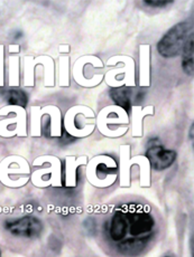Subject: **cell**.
<instances>
[{
    "instance_id": "8992f818",
    "label": "cell",
    "mask_w": 194,
    "mask_h": 257,
    "mask_svg": "<svg viewBox=\"0 0 194 257\" xmlns=\"http://www.w3.org/2000/svg\"><path fill=\"white\" fill-rule=\"evenodd\" d=\"M128 230V220L125 212L118 211L113 215L109 226V235L114 241H120L125 238Z\"/></svg>"
},
{
    "instance_id": "5b68a950",
    "label": "cell",
    "mask_w": 194,
    "mask_h": 257,
    "mask_svg": "<svg viewBox=\"0 0 194 257\" xmlns=\"http://www.w3.org/2000/svg\"><path fill=\"white\" fill-rule=\"evenodd\" d=\"M152 235L144 237H131V238L122 240L118 245L117 249L119 253L125 256H137L145 250L148 241L151 240Z\"/></svg>"
},
{
    "instance_id": "7c38bea8",
    "label": "cell",
    "mask_w": 194,
    "mask_h": 257,
    "mask_svg": "<svg viewBox=\"0 0 194 257\" xmlns=\"http://www.w3.org/2000/svg\"><path fill=\"white\" fill-rule=\"evenodd\" d=\"M61 140H62V142L64 143V145H68V143H71L74 139H73L71 136H69L66 131H64L63 132V136L61 138Z\"/></svg>"
},
{
    "instance_id": "9c48e42d",
    "label": "cell",
    "mask_w": 194,
    "mask_h": 257,
    "mask_svg": "<svg viewBox=\"0 0 194 257\" xmlns=\"http://www.w3.org/2000/svg\"><path fill=\"white\" fill-rule=\"evenodd\" d=\"M194 48L193 39L188 42L182 52V66L187 75H192L194 71Z\"/></svg>"
},
{
    "instance_id": "ba28073f",
    "label": "cell",
    "mask_w": 194,
    "mask_h": 257,
    "mask_svg": "<svg viewBox=\"0 0 194 257\" xmlns=\"http://www.w3.org/2000/svg\"><path fill=\"white\" fill-rule=\"evenodd\" d=\"M4 98L6 100L8 104L11 105H17L25 107L28 103V96L27 94L22 90H16V88H11L5 92Z\"/></svg>"
},
{
    "instance_id": "3957f363",
    "label": "cell",
    "mask_w": 194,
    "mask_h": 257,
    "mask_svg": "<svg viewBox=\"0 0 194 257\" xmlns=\"http://www.w3.org/2000/svg\"><path fill=\"white\" fill-rule=\"evenodd\" d=\"M146 157L154 170L162 171L174 164L176 159V153L165 149L160 142L154 141V145H148Z\"/></svg>"
},
{
    "instance_id": "5bb4252c",
    "label": "cell",
    "mask_w": 194,
    "mask_h": 257,
    "mask_svg": "<svg viewBox=\"0 0 194 257\" xmlns=\"http://www.w3.org/2000/svg\"><path fill=\"white\" fill-rule=\"evenodd\" d=\"M166 257H168V256H166Z\"/></svg>"
},
{
    "instance_id": "7a4b0ae2",
    "label": "cell",
    "mask_w": 194,
    "mask_h": 257,
    "mask_svg": "<svg viewBox=\"0 0 194 257\" xmlns=\"http://www.w3.org/2000/svg\"><path fill=\"white\" fill-rule=\"evenodd\" d=\"M6 229L14 236L34 238L43 231L42 221L33 216H25L22 218L8 220L5 224Z\"/></svg>"
},
{
    "instance_id": "8fae6325",
    "label": "cell",
    "mask_w": 194,
    "mask_h": 257,
    "mask_svg": "<svg viewBox=\"0 0 194 257\" xmlns=\"http://www.w3.org/2000/svg\"><path fill=\"white\" fill-rule=\"evenodd\" d=\"M84 227L88 230L89 234L93 235L94 231H96V221H94L92 218H88L86 221H84Z\"/></svg>"
},
{
    "instance_id": "52a82bcc",
    "label": "cell",
    "mask_w": 194,
    "mask_h": 257,
    "mask_svg": "<svg viewBox=\"0 0 194 257\" xmlns=\"http://www.w3.org/2000/svg\"><path fill=\"white\" fill-rule=\"evenodd\" d=\"M110 96L117 105L122 107L123 110L129 111L132 107V92L126 87L112 88Z\"/></svg>"
},
{
    "instance_id": "4fadbf2b",
    "label": "cell",
    "mask_w": 194,
    "mask_h": 257,
    "mask_svg": "<svg viewBox=\"0 0 194 257\" xmlns=\"http://www.w3.org/2000/svg\"><path fill=\"white\" fill-rule=\"evenodd\" d=\"M0 257H2V250H0Z\"/></svg>"
},
{
    "instance_id": "277c9868",
    "label": "cell",
    "mask_w": 194,
    "mask_h": 257,
    "mask_svg": "<svg viewBox=\"0 0 194 257\" xmlns=\"http://www.w3.org/2000/svg\"><path fill=\"white\" fill-rule=\"evenodd\" d=\"M129 233L133 237H144L152 235L155 220L151 214L143 210H136L127 216Z\"/></svg>"
},
{
    "instance_id": "30bf717a",
    "label": "cell",
    "mask_w": 194,
    "mask_h": 257,
    "mask_svg": "<svg viewBox=\"0 0 194 257\" xmlns=\"http://www.w3.org/2000/svg\"><path fill=\"white\" fill-rule=\"evenodd\" d=\"M171 0H146L145 4L148 5V6L152 7H165L166 5H170Z\"/></svg>"
},
{
    "instance_id": "6da1fadb",
    "label": "cell",
    "mask_w": 194,
    "mask_h": 257,
    "mask_svg": "<svg viewBox=\"0 0 194 257\" xmlns=\"http://www.w3.org/2000/svg\"><path fill=\"white\" fill-rule=\"evenodd\" d=\"M193 39V25L183 22L168 31L157 44V51L163 57H175L182 54L186 44Z\"/></svg>"
}]
</instances>
